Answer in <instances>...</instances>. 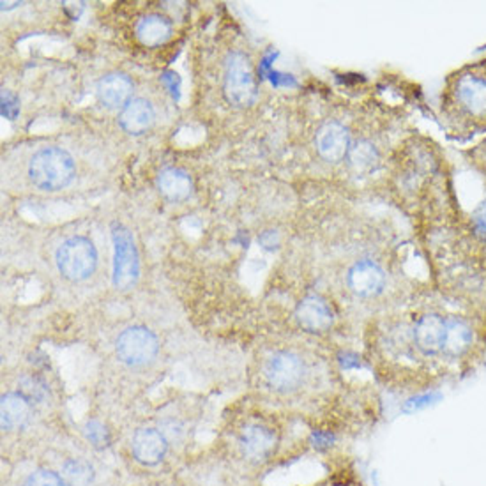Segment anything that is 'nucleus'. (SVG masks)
<instances>
[{"label": "nucleus", "instance_id": "obj_1", "mask_svg": "<svg viewBox=\"0 0 486 486\" xmlns=\"http://www.w3.org/2000/svg\"><path fill=\"white\" fill-rule=\"evenodd\" d=\"M75 174L73 156L59 148L38 150L29 163V179L43 191H59L71 185Z\"/></svg>", "mask_w": 486, "mask_h": 486}, {"label": "nucleus", "instance_id": "obj_12", "mask_svg": "<svg viewBox=\"0 0 486 486\" xmlns=\"http://www.w3.org/2000/svg\"><path fill=\"white\" fill-rule=\"evenodd\" d=\"M476 341V331L472 324L458 315H449L446 356L448 359H462L469 354Z\"/></svg>", "mask_w": 486, "mask_h": 486}, {"label": "nucleus", "instance_id": "obj_14", "mask_svg": "<svg viewBox=\"0 0 486 486\" xmlns=\"http://www.w3.org/2000/svg\"><path fill=\"white\" fill-rule=\"evenodd\" d=\"M156 113L148 100L133 98L119 115L120 128L129 135H142L154 124Z\"/></svg>", "mask_w": 486, "mask_h": 486}, {"label": "nucleus", "instance_id": "obj_16", "mask_svg": "<svg viewBox=\"0 0 486 486\" xmlns=\"http://www.w3.org/2000/svg\"><path fill=\"white\" fill-rule=\"evenodd\" d=\"M133 453L138 462L156 465L167 453V441L161 432L154 428H142L133 437Z\"/></svg>", "mask_w": 486, "mask_h": 486}, {"label": "nucleus", "instance_id": "obj_8", "mask_svg": "<svg viewBox=\"0 0 486 486\" xmlns=\"http://www.w3.org/2000/svg\"><path fill=\"white\" fill-rule=\"evenodd\" d=\"M348 289L359 298H375L386 285V272L378 263L359 261L354 263L347 274Z\"/></svg>", "mask_w": 486, "mask_h": 486}, {"label": "nucleus", "instance_id": "obj_2", "mask_svg": "<svg viewBox=\"0 0 486 486\" xmlns=\"http://www.w3.org/2000/svg\"><path fill=\"white\" fill-rule=\"evenodd\" d=\"M224 92L232 107L246 109L257 101V81L250 57L243 52L228 53L224 61Z\"/></svg>", "mask_w": 486, "mask_h": 486}, {"label": "nucleus", "instance_id": "obj_23", "mask_svg": "<svg viewBox=\"0 0 486 486\" xmlns=\"http://www.w3.org/2000/svg\"><path fill=\"white\" fill-rule=\"evenodd\" d=\"M85 434H87V439L94 446H107L109 435H107V430H105L103 424H100V423H89L87 428H85Z\"/></svg>", "mask_w": 486, "mask_h": 486}, {"label": "nucleus", "instance_id": "obj_3", "mask_svg": "<svg viewBox=\"0 0 486 486\" xmlns=\"http://www.w3.org/2000/svg\"><path fill=\"white\" fill-rule=\"evenodd\" d=\"M113 285L129 291L140 278V257L131 232L120 224H112Z\"/></svg>", "mask_w": 486, "mask_h": 486}, {"label": "nucleus", "instance_id": "obj_21", "mask_svg": "<svg viewBox=\"0 0 486 486\" xmlns=\"http://www.w3.org/2000/svg\"><path fill=\"white\" fill-rule=\"evenodd\" d=\"M94 471L83 460H70L62 469V480L68 486H89L92 483Z\"/></svg>", "mask_w": 486, "mask_h": 486}, {"label": "nucleus", "instance_id": "obj_20", "mask_svg": "<svg viewBox=\"0 0 486 486\" xmlns=\"http://www.w3.org/2000/svg\"><path fill=\"white\" fill-rule=\"evenodd\" d=\"M347 157H348V163L354 170L367 172L374 167L375 161H376V149H375L374 144L368 140H357L356 144L350 146Z\"/></svg>", "mask_w": 486, "mask_h": 486}, {"label": "nucleus", "instance_id": "obj_5", "mask_svg": "<svg viewBox=\"0 0 486 486\" xmlns=\"http://www.w3.org/2000/svg\"><path fill=\"white\" fill-rule=\"evenodd\" d=\"M449 315L430 311L421 315L412 328V341L424 357H446Z\"/></svg>", "mask_w": 486, "mask_h": 486}, {"label": "nucleus", "instance_id": "obj_22", "mask_svg": "<svg viewBox=\"0 0 486 486\" xmlns=\"http://www.w3.org/2000/svg\"><path fill=\"white\" fill-rule=\"evenodd\" d=\"M24 486H68L64 483L62 476L52 472V471H46V469H41L36 471L34 474H31L25 481Z\"/></svg>", "mask_w": 486, "mask_h": 486}, {"label": "nucleus", "instance_id": "obj_10", "mask_svg": "<svg viewBox=\"0 0 486 486\" xmlns=\"http://www.w3.org/2000/svg\"><path fill=\"white\" fill-rule=\"evenodd\" d=\"M315 146L320 157H324L329 163H338L343 157H347L352 146L348 129L339 122H328L319 129Z\"/></svg>", "mask_w": 486, "mask_h": 486}, {"label": "nucleus", "instance_id": "obj_18", "mask_svg": "<svg viewBox=\"0 0 486 486\" xmlns=\"http://www.w3.org/2000/svg\"><path fill=\"white\" fill-rule=\"evenodd\" d=\"M0 414H2V428L4 430L22 428L31 417V402L24 395L7 393L2 396Z\"/></svg>", "mask_w": 486, "mask_h": 486}, {"label": "nucleus", "instance_id": "obj_6", "mask_svg": "<svg viewBox=\"0 0 486 486\" xmlns=\"http://www.w3.org/2000/svg\"><path fill=\"white\" fill-rule=\"evenodd\" d=\"M115 348L122 363L129 367H142L156 357L159 343L156 335L148 328L133 326L119 335Z\"/></svg>", "mask_w": 486, "mask_h": 486}, {"label": "nucleus", "instance_id": "obj_9", "mask_svg": "<svg viewBox=\"0 0 486 486\" xmlns=\"http://www.w3.org/2000/svg\"><path fill=\"white\" fill-rule=\"evenodd\" d=\"M296 319L304 331L322 333L333 326L335 313L320 296H306L296 308Z\"/></svg>", "mask_w": 486, "mask_h": 486}, {"label": "nucleus", "instance_id": "obj_7", "mask_svg": "<svg viewBox=\"0 0 486 486\" xmlns=\"http://www.w3.org/2000/svg\"><path fill=\"white\" fill-rule=\"evenodd\" d=\"M265 378L276 391H294L304 378V363L292 352H276L265 363Z\"/></svg>", "mask_w": 486, "mask_h": 486}, {"label": "nucleus", "instance_id": "obj_13", "mask_svg": "<svg viewBox=\"0 0 486 486\" xmlns=\"http://www.w3.org/2000/svg\"><path fill=\"white\" fill-rule=\"evenodd\" d=\"M456 98L463 110L472 115H486V80L481 76H462L456 85Z\"/></svg>", "mask_w": 486, "mask_h": 486}, {"label": "nucleus", "instance_id": "obj_11", "mask_svg": "<svg viewBox=\"0 0 486 486\" xmlns=\"http://www.w3.org/2000/svg\"><path fill=\"white\" fill-rule=\"evenodd\" d=\"M96 92L101 105L112 110H122L131 101L133 81L124 73H110L100 80Z\"/></svg>", "mask_w": 486, "mask_h": 486}, {"label": "nucleus", "instance_id": "obj_19", "mask_svg": "<svg viewBox=\"0 0 486 486\" xmlns=\"http://www.w3.org/2000/svg\"><path fill=\"white\" fill-rule=\"evenodd\" d=\"M172 36V24L161 14H148L137 24V38L149 48L165 44Z\"/></svg>", "mask_w": 486, "mask_h": 486}, {"label": "nucleus", "instance_id": "obj_15", "mask_svg": "<svg viewBox=\"0 0 486 486\" xmlns=\"http://www.w3.org/2000/svg\"><path fill=\"white\" fill-rule=\"evenodd\" d=\"M239 444H241L243 454L248 460L262 462L274 451L276 439H274L271 430L259 426V424H253V426H248L243 430Z\"/></svg>", "mask_w": 486, "mask_h": 486}, {"label": "nucleus", "instance_id": "obj_4", "mask_svg": "<svg viewBox=\"0 0 486 486\" xmlns=\"http://www.w3.org/2000/svg\"><path fill=\"white\" fill-rule=\"evenodd\" d=\"M57 267L70 281L87 280L98 265V250L87 237H70L57 250Z\"/></svg>", "mask_w": 486, "mask_h": 486}, {"label": "nucleus", "instance_id": "obj_17", "mask_svg": "<svg viewBox=\"0 0 486 486\" xmlns=\"http://www.w3.org/2000/svg\"><path fill=\"white\" fill-rule=\"evenodd\" d=\"M157 189L170 202H185L193 193V181L183 168H165L157 177Z\"/></svg>", "mask_w": 486, "mask_h": 486}]
</instances>
